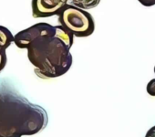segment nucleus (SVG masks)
Returning <instances> with one entry per match:
<instances>
[{
	"instance_id": "nucleus-1",
	"label": "nucleus",
	"mask_w": 155,
	"mask_h": 137,
	"mask_svg": "<svg viewBox=\"0 0 155 137\" xmlns=\"http://www.w3.org/2000/svg\"><path fill=\"white\" fill-rule=\"evenodd\" d=\"M14 43L19 48L28 49V58L35 67V73L42 79L60 77L72 65L70 48L74 36L60 25L35 24L15 35Z\"/></svg>"
},
{
	"instance_id": "nucleus-2",
	"label": "nucleus",
	"mask_w": 155,
	"mask_h": 137,
	"mask_svg": "<svg viewBox=\"0 0 155 137\" xmlns=\"http://www.w3.org/2000/svg\"><path fill=\"white\" fill-rule=\"evenodd\" d=\"M58 23L74 37L86 38L93 34L95 23L92 16L86 10L68 4L58 15Z\"/></svg>"
},
{
	"instance_id": "nucleus-3",
	"label": "nucleus",
	"mask_w": 155,
	"mask_h": 137,
	"mask_svg": "<svg viewBox=\"0 0 155 137\" xmlns=\"http://www.w3.org/2000/svg\"><path fill=\"white\" fill-rule=\"evenodd\" d=\"M68 1L69 0H32V16L35 18L58 16Z\"/></svg>"
},
{
	"instance_id": "nucleus-4",
	"label": "nucleus",
	"mask_w": 155,
	"mask_h": 137,
	"mask_svg": "<svg viewBox=\"0 0 155 137\" xmlns=\"http://www.w3.org/2000/svg\"><path fill=\"white\" fill-rule=\"evenodd\" d=\"M14 42V36L6 27L0 26V72L7 65V48Z\"/></svg>"
},
{
	"instance_id": "nucleus-5",
	"label": "nucleus",
	"mask_w": 155,
	"mask_h": 137,
	"mask_svg": "<svg viewBox=\"0 0 155 137\" xmlns=\"http://www.w3.org/2000/svg\"><path fill=\"white\" fill-rule=\"evenodd\" d=\"M71 5L80 8L81 9L87 10L91 9L99 6L101 0H70Z\"/></svg>"
},
{
	"instance_id": "nucleus-6",
	"label": "nucleus",
	"mask_w": 155,
	"mask_h": 137,
	"mask_svg": "<svg viewBox=\"0 0 155 137\" xmlns=\"http://www.w3.org/2000/svg\"><path fill=\"white\" fill-rule=\"evenodd\" d=\"M146 91H147V93H148L149 95L155 97V79L150 80V81L147 83Z\"/></svg>"
},
{
	"instance_id": "nucleus-7",
	"label": "nucleus",
	"mask_w": 155,
	"mask_h": 137,
	"mask_svg": "<svg viewBox=\"0 0 155 137\" xmlns=\"http://www.w3.org/2000/svg\"><path fill=\"white\" fill-rule=\"evenodd\" d=\"M138 1L144 7H152L155 6V0H138Z\"/></svg>"
},
{
	"instance_id": "nucleus-8",
	"label": "nucleus",
	"mask_w": 155,
	"mask_h": 137,
	"mask_svg": "<svg viewBox=\"0 0 155 137\" xmlns=\"http://www.w3.org/2000/svg\"><path fill=\"white\" fill-rule=\"evenodd\" d=\"M145 137H155V126L151 127L146 133Z\"/></svg>"
},
{
	"instance_id": "nucleus-9",
	"label": "nucleus",
	"mask_w": 155,
	"mask_h": 137,
	"mask_svg": "<svg viewBox=\"0 0 155 137\" xmlns=\"http://www.w3.org/2000/svg\"><path fill=\"white\" fill-rule=\"evenodd\" d=\"M154 73H155V66H154Z\"/></svg>"
}]
</instances>
